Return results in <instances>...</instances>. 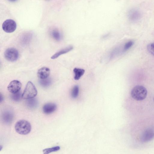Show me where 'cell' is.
Returning <instances> with one entry per match:
<instances>
[{
  "mask_svg": "<svg viewBox=\"0 0 154 154\" xmlns=\"http://www.w3.org/2000/svg\"><path fill=\"white\" fill-rule=\"evenodd\" d=\"M147 91L144 86L137 85L134 87L132 89L131 95L134 100L141 101L144 99L147 95Z\"/></svg>",
  "mask_w": 154,
  "mask_h": 154,
  "instance_id": "7a4b0ae2",
  "label": "cell"
},
{
  "mask_svg": "<svg viewBox=\"0 0 154 154\" xmlns=\"http://www.w3.org/2000/svg\"><path fill=\"white\" fill-rule=\"evenodd\" d=\"M153 100H154V98H153Z\"/></svg>",
  "mask_w": 154,
  "mask_h": 154,
  "instance_id": "cb8c5ba5",
  "label": "cell"
},
{
  "mask_svg": "<svg viewBox=\"0 0 154 154\" xmlns=\"http://www.w3.org/2000/svg\"><path fill=\"white\" fill-rule=\"evenodd\" d=\"M50 74V69L48 67H44L38 69L37 76L40 79H44L48 78Z\"/></svg>",
  "mask_w": 154,
  "mask_h": 154,
  "instance_id": "8fae6325",
  "label": "cell"
},
{
  "mask_svg": "<svg viewBox=\"0 0 154 154\" xmlns=\"http://www.w3.org/2000/svg\"><path fill=\"white\" fill-rule=\"evenodd\" d=\"M22 94L20 92L13 94L11 96V98L12 100L15 101H19L22 98Z\"/></svg>",
  "mask_w": 154,
  "mask_h": 154,
  "instance_id": "ffe728a7",
  "label": "cell"
},
{
  "mask_svg": "<svg viewBox=\"0 0 154 154\" xmlns=\"http://www.w3.org/2000/svg\"><path fill=\"white\" fill-rule=\"evenodd\" d=\"M147 49L149 53L154 56V42L150 43L147 45Z\"/></svg>",
  "mask_w": 154,
  "mask_h": 154,
  "instance_id": "7402d4cb",
  "label": "cell"
},
{
  "mask_svg": "<svg viewBox=\"0 0 154 154\" xmlns=\"http://www.w3.org/2000/svg\"><path fill=\"white\" fill-rule=\"evenodd\" d=\"M79 88L77 85L75 86L72 90L71 92V96L72 98H76L79 94Z\"/></svg>",
  "mask_w": 154,
  "mask_h": 154,
  "instance_id": "44dd1931",
  "label": "cell"
},
{
  "mask_svg": "<svg viewBox=\"0 0 154 154\" xmlns=\"http://www.w3.org/2000/svg\"><path fill=\"white\" fill-rule=\"evenodd\" d=\"M39 83L42 87H46L49 86L51 82V80L50 78H47L44 79H40Z\"/></svg>",
  "mask_w": 154,
  "mask_h": 154,
  "instance_id": "ac0fdd59",
  "label": "cell"
},
{
  "mask_svg": "<svg viewBox=\"0 0 154 154\" xmlns=\"http://www.w3.org/2000/svg\"><path fill=\"white\" fill-rule=\"evenodd\" d=\"M19 52L17 50L14 48L7 49L4 53V56L8 60L14 62L17 60L19 57Z\"/></svg>",
  "mask_w": 154,
  "mask_h": 154,
  "instance_id": "277c9868",
  "label": "cell"
},
{
  "mask_svg": "<svg viewBox=\"0 0 154 154\" xmlns=\"http://www.w3.org/2000/svg\"><path fill=\"white\" fill-rule=\"evenodd\" d=\"M134 42L132 40L129 41L125 43L123 47L122 52H125L128 50L133 45Z\"/></svg>",
  "mask_w": 154,
  "mask_h": 154,
  "instance_id": "d6986e66",
  "label": "cell"
},
{
  "mask_svg": "<svg viewBox=\"0 0 154 154\" xmlns=\"http://www.w3.org/2000/svg\"><path fill=\"white\" fill-rule=\"evenodd\" d=\"M128 15L129 20L132 22L137 21L140 17V13L138 10L135 9L130 10Z\"/></svg>",
  "mask_w": 154,
  "mask_h": 154,
  "instance_id": "30bf717a",
  "label": "cell"
},
{
  "mask_svg": "<svg viewBox=\"0 0 154 154\" xmlns=\"http://www.w3.org/2000/svg\"><path fill=\"white\" fill-rule=\"evenodd\" d=\"M14 114L13 112L9 110H6L4 111L2 114V121L5 124H10L12 122L14 119Z\"/></svg>",
  "mask_w": 154,
  "mask_h": 154,
  "instance_id": "ba28073f",
  "label": "cell"
},
{
  "mask_svg": "<svg viewBox=\"0 0 154 154\" xmlns=\"http://www.w3.org/2000/svg\"><path fill=\"white\" fill-rule=\"evenodd\" d=\"M17 25L14 21L11 19L6 20L2 24L3 30L7 33H11L16 29Z\"/></svg>",
  "mask_w": 154,
  "mask_h": 154,
  "instance_id": "5b68a950",
  "label": "cell"
},
{
  "mask_svg": "<svg viewBox=\"0 0 154 154\" xmlns=\"http://www.w3.org/2000/svg\"><path fill=\"white\" fill-rule=\"evenodd\" d=\"M73 72L75 74L74 77L75 79L78 80L84 74L85 70L83 69L75 68L73 69Z\"/></svg>",
  "mask_w": 154,
  "mask_h": 154,
  "instance_id": "4fadbf2b",
  "label": "cell"
},
{
  "mask_svg": "<svg viewBox=\"0 0 154 154\" xmlns=\"http://www.w3.org/2000/svg\"><path fill=\"white\" fill-rule=\"evenodd\" d=\"M38 105V101L35 98L28 99L26 101V105L30 108H34L36 107Z\"/></svg>",
  "mask_w": 154,
  "mask_h": 154,
  "instance_id": "2e32d148",
  "label": "cell"
},
{
  "mask_svg": "<svg viewBox=\"0 0 154 154\" xmlns=\"http://www.w3.org/2000/svg\"><path fill=\"white\" fill-rule=\"evenodd\" d=\"M57 108V106L55 103H48L44 105L42 107V111L45 114H49L54 112Z\"/></svg>",
  "mask_w": 154,
  "mask_h": 154,
  "instance_id": "9c48e42d",
  "label": "cell"
},
{
  "mask_svg": "<svg viewBox=\"0 0 154 154\" xmlns=\"http://www.w3.org/2000/svg\"><path fill=\"white\" fill-rule=\"evenodd\" d=\"M37 94V90L34 85L32 82L29 81L22 94V98L24 99L33 98Z\"/></svg>",
  "mask_w": 154,
  "mask_h": 154,
  "instance_id": "3957f363",
  "label": "cell"
},
{
  "mask_svg": "<svg viewBox=\"0 0 154 154\" xmlns=\"http://www.w3.org/2000/svg\"><path fill=\"white\" fill-rule=\"evenodd\" d=\"M51 35L52 37L57 41H59L62 38L61 35L57 29H54L51 31Z\"/></svg>",
  "mask_w": 154,
  "mask_h": 154,
  "instance_id": "5bb4252c",
  "label": "cell"
},
{
  "mask_svg": "<svg viewBox=\"0 0 154 154\" xmlns=\"http://www.w3.org/2000/svg\"><path fill=\"white\" fill-rule=\"evenodd\" d=\"M22 84L21 82L17 80L11 81L8 86V89L10 92L14 94L19 91L21 89Z\"/></svg>",
  "mask_w": 154,
  "mask_h": 154,
  "instance_id": "52a82bcc",
  "label": "cell"
},
{
  "mask_svg": "<svg viewBox=\"0 0 154 154\" xmlns=\"http://www.w3.org/2000/svg\"><path fill=\"white\" fill-rule=\"evenodd\" d=\"M60 149V147L58 146L46 148L43 150V154H49L52 152L58 151Z\"/></svg>",
  "mask_w": 154,
  "mask_h": 154,
  "instance_id": "e0dca14e",
  "label": "cell"
},
{
  "mask_svg": "<svg viewBox=\"0 0 154 154\" xmlns=\"http://www.w3.org/2000/svg\"><path fill=\"white\" fill-rule=\"evenodd\" d=\"M14 128L16 132L18 134L22 135H26L30 132L31 126L30 123L27 121L21 120L16 123Z\"/></svg>",
  "mask_w": 154,
  "mask_h": 154,
  "instance_id": "6da1fadb",
  "label": "cell"
},
{
  "mask_svg": "<svg viewBox=\"0 0 154 154\" xmlns=\"http://www.w3.org/2000/svg\"><path fill=\"white\" fill-rule=\"evenodd\" d=\"M120 48L119 46H116L113 48L109 55V59H112L120 53Z\"/></svg>",
  "mask_w": 154,
  "mask_h": 154,
  "instance_id": "9a60e30c",
  "label": "cell"
},
{
  "mask_svg": "<svg viewBox=\"0 0 154 154\" xmlns=\"http://www.w3.org/2000/svg\"><path fill=\"white\" fill-rule=\"evenodd\" d=\"M73 47L72 46H69L57 52L51 57L52 59H55L60 55L66 53L72 50Z\"/></svg>",
  "mask_w": 154,
  "mask_h": 154,
  "instance_id": "7c38bea8",
  "label": "cell"
},
{
  "mask_svg": "<svg viewBox=\"0 0 154 154\" xmlns=\"http://www.w3.org/2000/svg\"><path fill=\"white\" fill-rule=\"evenodd\" d=\"M154 138V128H150L145 130L140 137V140L143 142L150 141Z\"/></svg>",
  "mask_w": 154,
  "mask_h": 154,
  "instance_id": "8992f818",
  "label": "cell"
},
{
  "mask_svg": "<svg viewBox=\"0 0 154 154\" xmlns=\"http://www.w3.org/2000/svg\"><path fill=\"white\" fill-rule=\"evenodd\" d=\"M109 35V34H105V35H103V38H106Z\"/></svg>",
  "mask_w": 154,
  "mask_h": 154,
  "instance_id": "603a6c76",
  "label": "cell"
}]
</instances>
